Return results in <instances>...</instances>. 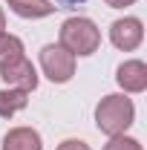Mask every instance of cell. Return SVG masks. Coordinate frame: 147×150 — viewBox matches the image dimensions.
I'll list each match as a JSON object with an SVG mask.
<instances>
[{"label":"cell","instance_id":"1","mask_svg":"<svg viewBox=\"0 0 147 150\" xmlns=\"http://www.w3.org/2000/svg\"><path fill=\"white\" fill-rule=\"evenodd\" d=\"M133 118H136V107L127 95H104L95 107V124L107 136H121L133 124Z\"/></svg>","mask_w":147,"mask_h":150},{"label":"cell","instance_id":"2","mask_svg":"<svg viewBox=\"0 0 147 150\" xmlns=\"http://www.w3.org/2000/svg\"><path fill=\"white\" fill-rule=\"evenodd\" d=\"M101 43V32L90 18H69L61 26V46L72 55H92Z\"/></svg>","mask_w":147,"mask_h":150},{"label":"cell","instance_id":"3","mask_svg":"<svg viewBox=\"0 0 147 150\" xmlns=\"http://www.w3.org/2000/svg\"><path fill=\"white\" fill-rule=\"evenodd\" d=\"M40 67H43V75L55 84H66L75 75V55L66 52L61 43H46L40 49Z\"/></svg>","mask_w":147,"mask_h":150},{"label":"cell","instance_id":"4","mask_svg":"<svg viewBox=\"0 0 147 150\" xmlns=\"http://www.w3.org/2000/svg\"><path fill=\"white\" fill-rule=\"evenodd\" d=\"M0 78H3L9 87L23 90V93H32L37 87V72H35V67H32L29 58H15V61L3 64V67H0Z\"/></svg>","mask_w":147,"mask_h":150},{"label":"cell","instance_id":"5","mask_svg":"<svg viewBox=\"0 0 147 150\" xmlns=\"http://www.w3.org/2000/svg\"><path fill=\"white\" fill-rule=\"evenodd\" d=\"M141 38H144V26H141L139 18H121V20H115L110 26L112 46H118V49H124V52H133V49L141 43Z\"/></svg>","mask_w":147,"mask_h":150},{"label":"cell","instance_id":"6","mask_svg":"<svg viewBox=\"0 0 147 150\" xmlns=\"http://www.w3.org/2000/svg\"><path fill=\"white\" fill-rule=\"evenodd\" d=\"M115 81L124 93H144L147 90V67L141 61H124L115 69Z\"/></svg>","mask_w":147,"mask_h":150},{"label":"cell","instance_id":"7","mask_svg":"<svg viewBox=\"0 0 147 150\" xmlns=\"http://www.w3.org/2000/svg\"><path fill=\"white\" fill-rule=\"evenodd\" d=\"M3 150H43L40 133L32 127H15L3 136Z\"/></svg>","mask_w":147,"mask_h":150},{"label":"cell","instance_id":"8","mask_svg":"<svg viewBox=\"0 0 147 150\" xmlns=\"http://www.w3.org/2000/svg\"><path fill=\"white\" fill-rule=\"evenodd\" d=\"M9 9L18 18H46L55 12V6L49 0H9Z\"/></svg>","mask_w":147,"mask_h":150},{"label":"cell","instance_id":"9","mask_svg":"<svg viewBox=\"0 0 147 150\" xmlns=\"http://www.w3.org/2000/svg\"><path fill=\"white\" fill-rule=\"evenodd\" d=\"M29 93H23V90H15V87H9V90H0V115L3 118H12L15 112H20L26 107V98Z\"/></svg>","mask_w":147,"mask_h":150},{"label":"cell","instance_id":"10","mask_svg":"<svg viewBox=\"0 0 147 150\" xmlns=\"http://www.w3.org/2000/svg\"><path fill=\"white\" fill-rule=\"evenodd\" d=\"M15 58H23V40L15 35H6L0 32V67L15 61Z\"/></svg>","mask_w":147,"mask_h":150},{"label":"cell","instance_id":"11","mask_svg":"<svg viewBox=\"0 0 147 150\" xmlns=\"http://www.w3.org/2000/svg\"><path fill=\"white\" fill-rule=\"evenodd\" d=\"M104 150H141V144H139L136 139H130V136H124V133H121V136H112L110 144H107Z\"/></svg>","mask_w":147,"mask_h":150},{"label":"cell","instance_id":"12","mask_svg":"<svg viewBox=\"0 0 147 150\" xmlns=\"http://www.w3.org/2000/svg\"><path fill=\"white\" fill-rule=\"evenodd\" d=\"M58 150H90L87 147V142H81V139H66V142H61Z\"/></svg>","mask_w":147,"mask_h":150},{"label":"cell","instance_id":"13","mask_svg":"<svg viewBox=\"0 0 147 150\" xmlns=\"http://www.w3.org/2000/svg\"><path fill=\"white\" fill-rule=\"evenodd\" d=\"M136 0H107V6H112V9H124V6H133Z\"/></svg>","mask_w":147,"mask_h":150},{"label":"cell","instance_id":"14","mask_svg":"<svg viewBox=\"0 0 147 150\" xmlns=\"http://www.w3.org/2000/svg\"><path fill=\"white\" fill-rule=\"evenodd\" d=\"M6 29V15H3V9H0V32Z\"/></svg>","mask_w":147,"mask_h":150},{"label":"cell","instance_id":"15","mask_svg":"<svg viewBox=\"0 0 147 150\" xmlns=\"http://www.w3.org/2000/svg\"><path fill=\"white\" fill-rule=\"evenodd\" d=\"M58 3H84V0H58Z\"/></svg>","mask_w":147,"mask_h":150}]
</instances>
